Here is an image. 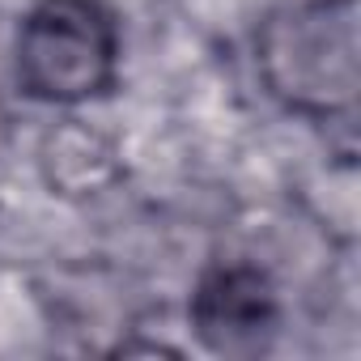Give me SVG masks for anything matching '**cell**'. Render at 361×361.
<instances>
[{"label": "cell", "instance_id": "cell-1", "mask_svg": "<svg viewBox=\"0 0 361 361\" xmlns=\"http://www.w3.org/2000/svg\"><path fill=\"white\" fill-rule=\"evenodd\" d=\"M264 90L302 119L348 115L361 90L353 0H285L255 30Z\"/></svg>", "mask_w": 361, "mask_h": 361}, {"label": "cell", "instance_id": "cell-2", "mask_svg": "<svg viewBox=\"0 0 361 361\" xmlns=\"http://www.w3.org/2000/svg\"><path fill=\"white\" fill-rule=\"evenodd\" d=\"M13 73L26 98L81 106L119 77V22L102 0H35L13 43Z\"/></svg>", "mask_w": 361, "mask_h": 361}, {"label": "cell", "instance_id": "cell-3", "mask_svg": "<svg viewBox=\"0 0 361 361\" xmlns=\"http://www.w3.org/2000/svg\"><path fill=\"white\" fill-rule=\"evenodd\" d=\"M192 327L221 357H259L276 331V289L255 264H217L192 293Z\"/></svg>", "mask_w": 361, "mask_h": 361}, {"label": "cell", "instance_id": "cell-4", "mask_svg": "<svg viewBox=\"0 0 361 361\" xmlns=\"http://www.w3.org/2000/svg\"><path fill=\"white\" fill-rule=\"evenodd\" d=\"M43 166H47L51 188H60L64 196H85L90 188H102V178L111 174V145L102 136L68 123L47 136Z\"/></svg>", "mask_w": 361, "mask_h": 361}]
</instances>
